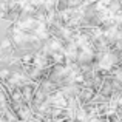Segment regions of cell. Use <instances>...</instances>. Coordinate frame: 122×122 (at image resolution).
Here are the masks:
<instances>
[{
	"instance_id": "7a4b0ae2",
	"label": "cell",
	"mask_w": 122,
	"mask_h": 122,
	"mask_svg": "<svg viewBox=\"0 0 122 122\" xmlns=\"http://www.w3.org/2000/svg\"><path fill=\"white\" fill-rule=\"evenodd\" d=\"M117 79H122V71H119V73H117Z\"/></svg>"
},
{
	"instance_id": "6da1fadb",
	"label": "cell",
	"mask_w": 122,
	"mask_h": 122,
	"mask_svg": "<svg viewBox=\"0 0 122 122\" xmlns=\"http://www.w3.org/2000/svg\"><path fill=\"white\" fill-rule=\"evenodd\" d=\"M113 62H114V56H111V54H105L104 57H102V60H101V68H104V70H108L111 65H113Z\"/></svg>"
}]
</instances>
